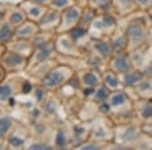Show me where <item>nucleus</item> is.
Listing matches in <instances>:
<instances>
[{
    "label": "nucleus",
    "instance_id": "nucleus-1",
    "mask_svg": "<svg viewBox=\"0 0 152 150\" xmlns=\"http://www.w3.org/2000/svg\"><path fill=\"white\" fill-rule=\"evenodd\" d=\"M64 79V76L60 72H52L44 79V84L47 86H56Z\"/></svg>",
    "mask_w": 152,
    "mask_h": 150
},
{
    "label": "nucleus",
    "instance_id": "nucleus-2",
    "mask_svg": "<svg viewBox=\"0 0 152 150\" xmlns=\"http://www.w3.org/2000/svg\"><path fill=\"white\" fill-rule=\"evenodd\" d=\"M128 34L129 36H131V38L133 39L134 41H140L142 38H143V31H142L141 28L137 26H130L128 29Z\"/></svg>",
    "mask_w": 152,
    "mask_h": 150
},
{
    "label": "nucleus",
    "instance_id": "nucleus-3",
    "mask_svg": "<svg viewBox=\"0 0 152 150\" xmlns=\"http://www.w3.org/2000/svg\"><path fill=\"white\" fill-rule=\"evenodd\" d=\"M11 121L9 118H2L0 120V136H3L10 128Z\"/></svg>",
    "mask_w": 152,
    "mask_h": 150
},
{
    "label": "nucleus",
    "instance_id": "nucleus-4",
    "mask_svg": "<svg viewBox=\"0 0 152 150\" xmlns=\"http://www.w3.org/2000/svg\"><path fill=\"white\" fill-rule=\"evenodd\" d=\"M116 66L117 68L122 72H126L129 69V64L126 61V59L123 57H119L116 59Z\"/></svg>",
    "mask_w": 152,
    "mask_h": 150
},
{
    "label": "nucleus",
    "instance_id": "nucleus-5",
    "mask_svg": "<svg viewBox=\"0 0 152 150\" xmlns=\"http://www.w3.org/2000/svg\"><path fill=\"white\" fill-rule=\"evenodd\" d=\"M10 35H11V31L9 29V26L5 24V26H2V29H0V41L4 42L6 40H8L10 38Z\"/></svg>",
    "mask_w": 152,
    "mask_h": 150
},
{
    "label": "nucleus",
    "instance_id": "nucleus-6",
    "mask_svg": "<svg viewBox=\"0 0 152 150\" xmlns=\"http://www.w3.org/2000/svg\"><path fill=\"white\" fill-rule=\"evenodd\" d=\"M6 61L10 64V65L15 66V65H18V64H20L23 62V58H21L19 55H18V54H10V55L6 58Z\"/></svg>",
    "mask_w": 152,
    "mask_h": 150
},
{
    "label": "nucleus",
    "instance_id": "nucleus-7",
    "mask_svg": "<svg viewBox=\"0 0 152 150\" xmlns=\"http://www.w3.org/2000/svg\"><path fill=\"white\" fill-rule=\"evenodd\" d=\"M11 94V88L9 85H2L0 86V98L2 100H7Z\"/></svg>",
    "mask_w": 152,
    "mask_h": 150
},
{
    "label": "nucleus",
    "instance_id": "nucleus-8",
    "mask_svg": "<svg viewBox=\"0 0 152 150\" xmlns=\"http://www.w3.org/2000/svg\"><path fill=\"white\" fill-rule=\"evenodd\" d=\"M95 48L97 49V51L102 54V55H104V57H107V56H109L110 54V48L109 46H107V44L105 43H99L95 45Z\"/></svg>",
    "mask_w": 152,
    "mask_h": 150
},
{
    "label": "nucleus",
    "instance_id": "nucleus-9",
    "mask_svg": "<svg viewBox=\"0 0 152 150\" xmlns=\"http://www.w3.org/2000/svg\"><path fill=\"white\" fill-rule=\"evenodd\" d=\"M142 78V75L139 74V73H135V74H131V75H128L125 77V82H126V84L128 85H131L133 84V83L137 82V81H139Z\"/></svg>",
    "mask_w": 152,
    "mask_h": 150
},
{
    "label": "nucleus",
    "instance_id": "nucleus-10",
    "mask_svg": "<svg viewBox=\"0 0 152 150\" xmlns=\"http://www.w3.org/2000/svg\"><path fill=\"white\" fill-rule=\"evenodd\" d=\"M84 81L85 83L89 85H96L99 83V80H97L96 76L91 74V73H87L86 75L84 76Z\"/></svg>",
    "mask_w": 152,
    "mask_h": 150
},
{
    "label": "nucleus",
    "instance_id": "nucleus-11",
    "mask_svg": "<svg viewBox=\"0 0 152 150\" xmlns=\"http://www.w3.org/2000/svg\"><path fill=\"white\" fill-rule=\"evenodd\" d=\"M84 29H81V28H76L71 31V36L74 40H77V39L81 38L82 36H84Z\"/></svg>",
    "mask_w": 152,
    "mask_h": 150
},
{
    "label": "nucleus",
    "instance_id": "nucleus-12",
    "mask_svg": "<svg viewBox=\"0 0 152 150\" xmlns=\"http://www.w3.org/2000/svg\"><path fill=\"white\" fill-rule=\"evenodd\" d=\"M124 102H125V97L123 94H121V93L116 94L112 98V105H122V104H124Z\"/></svg>",
    "mask_w": 152,
    "mask_h": 150
},
{
    "label": "nucleus",
    "instance_id": "nucleus-13",
    "mask_svg": "<svg viewBox=\"0 0 152 150\" xmlns=\"http://www.w3.org/2000/svg\"><path fill=\"white\" fill-rule=\"evenodd\" d=\"M136 130L135 129H129L128 131L126 132V134L123 136V138L126 140V141H131V140H133L135 137H136Z\"/></svg>",
    "mask_w": 152,
    "mask_h": 150
},
{
    "label": "nucleus",
    "instance_id": "nucleus-14",
    "mask_svg": "<svg viewBox=\"0 0 152 150\" xmlns=\"http://www.w3.org/2000/svg\"><path fill=\"white\" fill-rule=\"evenodd\" d=\"M66 16H67L68 20H74L78 16V11L75 10V9H70V10H68Z\"/></svg>",
    "mask_w": 152,
    "mask_h": 150
},
{
    "label": "nucleus",
    "instance_id": "nucleus-15",
    "mask_svg": "<svg viewBox=\"0 0 152 150\" xmlns=\"http://www.w3.org/2000/svg\"><path fill=\"white\" fill-rule=\"evenodd\" d=\"M50 54V50H49L48 48H43L41 50V52L38 54V59L40 61L44 60L45 58H47V56Z\"/></svg>",
    "mask_w": 152,
    "mask_h": 150
},
{
    "label": "nucleus",
    "instance_id": "nucleus-16",
    "mask_svg": "<svg viewBox=\"0 0 152 150\" xmlns=\"http://www.w3.org/2000/svg\"><path fill=\"white\" fill-rule=\"evenodd\" d=\"M56 141H57V144L59 145V146H63V145L65 144V141H66L64 133L59 132L58 135H57V139H56Z\"/></svg>",
    "mask_w": 152,
    "mask_h": 150
},
{
    "label": "nucleus",
    "instance_id": "nucleus-17",
    "mask_svg": "<svg viewBox=\"0 0 152 150\" xmlns=\"http://www.w3.org/2000/svg\"><path fill=\"white\" fill-rule=\"evenodd\" d=\"M105 80H107V82L109 83L111 86H113V87H117L118 85H119V82H118V80L115 77H113L112 75H107V78H105Z\"/></svg>",
    "mask_w": 152,
    "mask_h": 150
},
{
    "label": "nucleus",
    "instance_id": "nucleus-18",
    "mask_svg": "<svg viewBox=\"0 0 152 150\" xmlns=\"http://www.w3.org/2000/svg\"><path fill=\"white\" fill-rule=\"evenodd\" d=\"M23 20V15H21L19 12H14L11 15V21L14 23H18Z\"/></svg>",
    "mask_w": 152,
    "mask_h": 150
},
{
    "label": "nucleus",
    "instance_id": "nucleus-19",
    "mask_svg": "<svg viewBox=\"0 0 152 150\" xmlns=\"http://www.w3.org/2000/svg\"><path fill=\"white\" fill-rule=\"evenodd\" d=\"M10 144L14 147H18L23 144V141L20 138H18V137H12L10 139Z\"/></svg>",
    "mask_w": 152,
    "mask_h": 150
},
{
    "label": "nucleus",
    "instance_id": "nucleus-20",
    "mask_svg": "<svg viewBox=\"0 0 152 150\" xmlns=\"http://www.w3.org/2000/svg\"><path fill=\"white\" fill-rule=\"evenodd\" d=\"M107 95V91L104 87H102L99 89V91L96 92V97L99 98V100H104Z\"/></svg>",
    "mask_w": 152,
    "mask_h": 150
},
{
    "label": "nucleus",
    "instance_id": "nucleus-21",
    "mask_svg": "<svg viewBox=\"0 0 152 150\" xmlns=\"http://www.w3.org/2000/svg\"><path fill=\"white\" fill-rule=\"evenodd\" d=\"M142 115H143L145 118H148V117H150V116H152V107L151 105H147L143 109V110H142Z\"/></svg>",
    "mask_w": 152,
    "mask_h": 150
},
{
    "label": "nucleus",
    "instance_id": "nucleus-22",
    "mask_svg": "<svg viewBox=\"0 0 152 150\" xmlns=\"http://www.w3.org/2000/svg\"><path fill=\"white\" fill-rule=\"evenodd\" d=\"M102 23H104V26H111V24L115 23V21L112 18H104V20H102Z\"/></svg>",
    "mask_w": 152,
    "mask_h": 150
},
{
    "label": "nucleus",
    "instance_id": "nucleus-23",
    "mask_svg": "<svg viewBox=\"0 0 152 150\" xmlns=\"http://www.w3.org/2000/svg\"><path fill=\"white\" fill-rule=\"evenodd\" d=\"M31 149H51V147L46 146V145H40V144H35L31 147Z\"/></svg>",
    "mask_w": 152,
    "mask_h": 150
},
{
    "label": "nucleus",
    "instance_id": "nucleus-24",
    "mask_svg": "<svg viewBox=\"0 0 152 150\" xmlns=\"http://www.w3.org/2000/svg\"><path fill=\"white\" fill-rule=\"evenodd\" d=\"M67 1L68 0H55V1H54V4H55L56 6L61 7V6H64L65 4L67 3Z\"/></svg>",
    "mask_w": 152,
    "mask_h": 150
},
{
    "label": "nucleus",
    "instance_id": "nucleus-25",
    "mask_svg": "<svg viewBox=\"0 0 152 150\" xmlns=\"http://www.w3.org/2000/svg\"><path fill=\"white\" fill-rule=\"evenodd\" d=\"M31 83H24L23 86V91L24 93H28V92L31 91Z\"/></svg>",
    "mask_w": 152,
    "mask_h": 150
},
{
    "label": "nucleus",
    "instance_id": "nucleus-26",
    "mask_svg": "<svg viewBox=\"0 0 152 150\" xmlns=\"http://www.w3.org/2000/svg\"><path fill=\"white\" fill-rule=\"evenodd\" d=\"M123 43H124V38H120L119 40L116 42V44H115V48L120 49L122 46H123Z\"/></svg>",
    "mask_w": 152,
    "mask_h": 150
},
{
    "label": "nucleus",
    "instance_id": "nucleus-27",
    "mask_svg": "<svg viewBox=\"0 0 152 150\" xmlns=\"http://www.w3.org/2000/svg\"><path fill=\"white\" fill-rule=\"evenodd\" d=\"M39 13H40V9L37 8V7H35V8H31V14L34 16H37L39 15Z\"/></svg>",
    "mask_w": 152,
    "mask_h": 150
},
{
    "label": "nucleus",
    "instance_id": "nucleus-28",
    "mask_svg": "<svg viewBox=\"0 0 152 150\" xmlns=\"http://www.w3.org/2000/svg\"><path fill=\"white\" fill-rule=\"evenodd\" d=\"M140 87H141L142 90H146V89H149V88H150V84H149V83H147V82L142 83V85Z\"/></svg>",
    "mask_w": 152,
    "mask_h": 150
},
{
    "label": "nucleus",
    "instance_id": "nucleus-29",
    "mask_svg": "<svg viewBox=\"0 0 152 150\" xmlns=\"http://www.w3.org/2000/svg\"><path fill=\"white\" fill-rule=\"evenodd\" d=\"M109 110H110V107L107 105H105V104H104L102 107H100V110H102V112H104V113L109 112Z\"/></svg>",
    "mask_w": 152,
    "mask_h": 150
},
{
    "label": "nucleus",
    "instance_id": "nucleus-30",
    "mask_svg": "<svg viewBox=\"0 0 152 150\" xmlns=\"http://www.w3.org/2000/svg\"><path fill=\"white\" fill-rule=\"evenodd\" d=\"M36 95H37V98H38V100H40L41 98H42V97H43V91H42L41 89H39L38 91H37V94Z\"/></svg>",
    "mask_w": 152,
    "mask_h": 150
},
{
    "label": "nucleus",
    "instance_id": "nucleus-31",
    "mask_svg": "<svg viewBox=\"0 0 152 150\" xmlns=\"http://www.w3.org/2000/svg\"><path fill=\"white\" fill-rule=\"evenodd\" d=\"M92 92H94V90L92 89V88H90V89H85L84 90V94H86V95L90 94V93H92Z\"/></svg>",
    "mask_w": 152,
    "mask_h": 150
},
{
    "label": "nucleus",
    "instance_id": "nucleus-32",
    "mask_svg": "<svg viewBox=\"0 0 152 150\" xmlns=\"http://www.w3.org/2000/svg\"><path fill=\"white\" fill-rule=\"evenodd\" d=\"M84 149H88V150H90V149H97V147L94 146V145H89V146H85Z\"/></svg>",
    "mask_w": 152,
    "mask_h": 150
},
{
    "label": "nucleus",
    "instance_id": "nucleus-33",
    "mask_svg": "<svg viewBox=\"0 0 152 150\" xmlns=\"http://www.w3.org/2000/svg\"><path fill=\"white\" fill-rule=\"evenodd\" d=\"M121 2L124 4V5H126V4H130L132 2V0H121Z\"/></svg>",
    "mask_w": 152,
    "mask_h": 150
},
{
    "label": "nucleus",
    "instance_id": "nucleus-34",
    "mask_svg": "<svg viewBox=\"0 0 152 150\" xmlns=\"http://www.w3.org/2000/svg\"><path fill=\"white\" fill-rule=\"evenodd\" d=\"M95 1H96L97 3H99V4H105L107 2V0H95Z\"/></svg>",
    "mask_w": 152,
    "mask_h": 150
},
{
    "label": "nucleus",
    "instance_id": "nucleus-35",
    "mask_svg": "<svg viewBox=\"0 0 152 150\" xmlns=\"http://www.w3.org/2000/svg\"><path fill=\"white\" fill-rule=\"evenodd\" d=\"M139 1H140L141 3H147V2H148V0H139Z\"/></svg>",
    "mask_w": 152,
    "mask_h": 150
},
{
    "label": "nucleus",
    "instance_id": "nucleus-36",
    "mask_svg": "<svg viewBox=\"0 0 152 150\" xmlns=\"http://www.w3.org/2000/svg\"><path fill=\"white\" fill-rule=\"evenodd\" d=\"M36 1H38V2H44V1H46V0H36Z\"/></svg>",
    "mask_w": 152,
    "mask_h": 150
},
{
    "label": "nucleus",
    "instance_id": "nucleus-37",
    "mask_svg": "<svg viewBox=\"0 0 152 150\" xmlns=\"http://www.w3.org/2000/svg\"><path fill=\"white\" fill-rule=\"evenodd\" d=\"M0 14H1V12H0Z\"/></svg>",
    "mask_w": 152,
    "mask_h": 150
},
{
    "label": "nucleus",
    "instance_id": "nucleus-38",
    "mask_svg": "<svg viewBox=\"0 0 152 150\" xmlns=\"http://www.w3.org/2000/svg\"><path fill=\"white\" fill-rule=\"evenodd\" d=\"M151 18H152V15H151Z\"/></svg>",
    "mask_w": 152,
    "mask_h": 150
}]
</instances>
